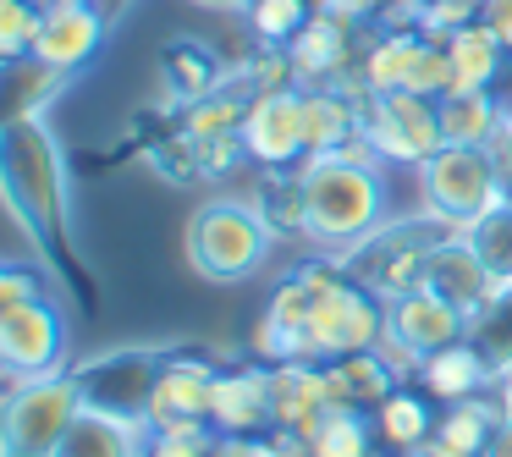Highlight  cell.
I'll return each mask as SVG.
<instances>
[{
	"label": "cell",
	"instance_id": "1",
	"mask_svg": "<svg viewBox=\"0 0 512 457\" xmlns=\"http://www.w3.org/2000/svg\"><path fill=\"white\" fill-rule=\"evenodd\" d=\"M0 199L50 259H67V166L45 116L0 122Z\"/></svg>",
	"mask_w": 512,
	"mask_h": 457
},
{
	"label": "cell",
	"instance_id": "2",
	"mask_svg": "<svg viewBox=\"0 0 512 457\" xmlns=\"http://www.w3.org/2000/svg\"><path fill=\"white\" fill-rule=\"evenodd\" d=\"M386 166H353L336 155L303 160V204H309V226L303 237L353 254L364 237L386 226Z\"/></svg>",
	"mask_w": 512,
	"mask_h": 457
},
{
	"label": "cell",
	"instance_id": "3",
	"mask_svg": "<svg viewBox=\"0 0 512 457\" xmlns=\"http://www.w3.org/2000/svg\"><path fill=\"white\" fill-rule=\"evenodd\" d=\"M419 199L435 226L446 232H468L485 210L507 199V177L479 144H441L419 166Z\"/></svg>",
	"mask_w": 512,
	"mask_h": 457
},
{
	"label": "cell",
	"instance_id": "4",
	"mask_svg": "<svg viewBox=\"0 0 512 457\" xmlns=\"http://www.w3.org/2000/svg\"><path fill=\"white\" fill-rule=\"evenodd\" d=\"M78 413H83V386L67 369L34 375V380H12V391L0 397V452L56 457V446L67 441Z\"/></svg>",
	"mask_w": 512,
	"mask_h": 457
},
{
	"label": "cell",
	"instance_id": "5",
	"mask_svg": "<svg viewBox=\"0 0 512 457\" xmlns=\"http://www.w3.org/2000/svg\"><path fill=\"white\" fill-rule=\"evenodd\" d=\"M270 226L254 204L215 199L188 226V259L204 281H248L270 254Z\"/></svg>",
	"mask_w": 512,
	"mask_h": 457
},
{
	"label": "cell",
	"instance_id": "6",
	"mask_svg": "<svg viewBox=\"0 0 512 457\" xmlns=\"http://www.w3.org/2000/svg\"><path fill=\"white\" fill-rule=\"evenodd\" d=\"M314 276V314H309V358L314 364H331L347 353H369L386 331V303L375 292H364L358 281L331 276L325 265H303Z\"/></svg>",
	"mask_w": 512,
	"mask_h": 457
},
{
	"label": "cell",
	"instance_id": "7",
	"mask_svg": "<svg viewBox=\"0 0 512 457\" xmlns=\"http://www.w3.org/2000/svg\"><path fill=\"white\" fill-rule=\"evenodd\" d=\"M358 133L375 144V155L386 166H424L441 138V100L413 89H391V94H364L358 105Z\"/></svg>",
	"mask_w": 512,
	"mask_h": 457
},
{
	"label": "cell",
	"instance_id": "8",
	"mask_svg": "<svg viewBox=\"0 0 512 457\" xmlns=\"http://www.w3.org/2000/svg\"><path fill=\"white\" fill-rule=\"evenodd\" d=\"M61 364H67V325L45 298H28L0 314V375L6 380L56 375Z\"/></svg>",
	"mask_w": 512,
	"mask_h": 457
},
{
	"label": "cell",
	"instance_id": "9",
	"mask_svg": "<svg viewBox=\"0 0 512 457\" xmlns=\"http://www.w3.org/2000/svg\"><path fill=\"white\" fill-rule=\"evenodd\" d=\"M243 149L265 171H287L309 155V133H303V94L298 89H265L248 100L243 111Z\"/></svg>",
	"mask_w": 512,
	"mask_h": 457
},
{
	"label": "cell",
	"instance_id": "10",
	"mask_svg": "<svg viewBox=\"0 0 512 457\" xmlns=\"http://www.w3.org/2000/svg\"><path fill=\"white\" fill-rule=\"evenodd\" d=\"M221 369L204 364V358H166L155 375V391H149L144 419L155 424V435L166 430H204L210 424V391Z\"/></svg>",
	"mask_w": 512,
	"mask_h": 457
},
{
	"label": "cell",
	"instance_id": "11",
	"mask_svg": "<svg viewBox=\"0 0 512 457\" xmlns=\"http://www.w3.org/2000/svg\"><path fill=\"white\" fill-rule=\"evenodd\" d=\"M270 402H276V430H292V435H314L342 408L336 402L331 364H314V358L270 364Z\"/></svg>",
	"mask_w": 512,
	"mask_h": 457
},
{
	"label": "cell",
	"instance_id": "12",
	"mask_svg": "<svg viewBox=\"0 0 512 457\" xmlns=\"http://www.w3.org/2000/svg\"><path fill=\"white\" fill-rule=\"evenodd\" d=\"M468 325L474 320H468L452 298H441L435 287H413V292H402V298L386 303V336H397V342L408 347V353H419V358L463 342Z\"/></svg>",
	"mask_w": 512,
	"mask_h": 457
},
{
	"label": "cell",
	"instance_id": "13",
	"mask_svg": "<svg viewBox=\"0 0 512 457\" xmlns=\"http://www.w3.org/2000/svg\"><path fill=\"white\" fill-rule=\"evenodd\" d=\"M424 287H435L441 298H452L457 309L468 314V320H479V314L501 309V287H496V276L485 270V259L474 254V243H468L463 232H446L441 243L430 248V265H424Z\"/></svg>",
	"mask_w": 512,
	"mask_h": 457
},
{
	"label": "cell",
	"instance_id": "14",
	"mask_svg": "<svg viewBox=\"0 0 512 457\" xmlns=\"http://www.w3.org/2000/svg\"><path fill=\"white\" fill-rule=\"evenodd\" d=\"M210 430L215 435H259L276 430V402H270V369L243 364L221 369L210 391Z\"/></svg>",
	"mask_w": 512,
	"mask_h": 457
},
{
	"label": "cell",
	"instance_id": "15",
	"mask_svg": "<svg viewBox=\"0 0 512 457\" xmlns=\"http://www.w3.org/2000/svg\"><path fill=\"white\" fill-rule=\"evenodd\" d=\"M149 446H155V424L144 413H116L83 402V413L72 419L56 457H149Z\"/></svg>",
	"mask_w": 512,
	"mask_h": 457
},
{
	"label": "cell",
	"instance_id": "16",
	"mask_svg": "<svg viewBox=\"0 0 512 457\" xmlns=\"http://www.w3.org/2000/svg\"><path fill=\"white\" fill-rule=\"evenodd\" d=\"M100 39H105V12L94 6V0H83V6L45 12V28H39L34 56L45 61V67H56V72H78V67L94 61Z\"/></svg>",
	"mask_w": 512,
	"mask_h": 457
},
{
	"label": "cell",
	"instance_id": "17",
	"mask_svg": "<svg viewBox=\"0 0 512 457\" xmlns=\"http://www.w3.org/2000/svg\"><path fill=\"white\" fill-rule=\"evenodd\" d=\"M419 386L430 391L435 402H468L490 386V364L474 342H452L441 353H430L419 364Z\"/></svg>",
	"mask_w": 512,
	"mask_h": 457
},
{
	"label": "cell",
	"instance_id": "18",
	"mask_svg": "<svg viewBox=\"0 0 512 457\" xmlns=\"http://www.w3.org/2000/svg\"><path fill=\"white\" fill-rule=\"evenodd\" d=\"M496 419L501 413L490 408V402H479V397L446 402V419H435V435L408 457H479L485 441H490V430H496Z\"/></svg>",
	"mask_w": 512,
	"mask_h": 457
},
{
	"label": "cell",
	"instance_id": "19",
	"mask_svg": "<svg viewBox=\"0 0 512 457\" xmlns=\"http://www.w3.org/2000/svg\"><path fill=\"white\" fill-rule=\"evenodd\" d=\"M287 61H292L298 78L325 83L331 72L347 67V23H342V17H331V12L309 17V23L287 39Z\"/></svg>",
	"mask_w": 512,
	"mask_h": 457
},
{
	"label": "cell",
	"instance_id": "20",
	"mask_svg": "<svg viewBox=\"0 0 512 457\" xmlns=\"http://www.w3.org/2000/svg\"><path fill=\"white\" fill-rule=\"evenodd\" d=\"M501 56H507V45H501L496 34H490L485 23H463L457 34H446V67H452V89H490V78H496Z\"/></svg>",
	"mask_w": 512,
	"mask_h": 457
},
{
	"label": "cell",
	"instance_id": "21",
	"mask_svg": "<svg viewBox=\"0 0 512 457\" xmlns=\"http://www.w3.org/2000/svg\"><path fill=\"white\" fill-rule=\"evenodd\" d=\"M67 72L45 67L39 56L23 61H0V122H23V116H39L50 105V94L61 89Z\"/></svg>",
	"mask_w": 512,
	"mask_h": 457
},
{
	"label": "cell",
	"instance_id": "22",
	"mask_svg": "<svg viewBox=\"0 0 512 457\" xmlns=\"http://www.w3.org/2000/svg\"><path fill=\"white\" fill-rule=\"evenodd\" d=\"M331 380H336V402H342V408H380V402L397 391L402 375L369 347V353L331 358Z\"/></svg>",
	"mask_w": 512,
	"mask_h": 457
},
{
	"label": "cell",
	"instance_id": "23",
	"mask_svg": "<svg viewBox=\"0 0 512 457\" xmlns=\"http://www.w3.org/2000/svg\"><path fill=\"white\" fill-rule=\"evenodd\" d=\"M303 133L309 155H336L358 133V105L336 89H303Z\"/></svg>",
	"mask_w": 512,
	"mask_h": 457
},
{
	"label": "cell",
	"instance_id": "24",
	"mask_svg": "<svg viewBox=\"0 0 512 457\" xmlns=\"http://www.w3.org/2000/svg\"><path fill=\"white\" fill-rule=\"evenodd\" d=\"M501 127V105L490 100V89H457L441 94V138L446 144H479L485 149Z\"/></svg>",
	"mask_w": 512,
	"mask_h": 457
},
{
	"label": "cell",
	"instance_id": "25",
	"mask_svg": "<svg viewBox=\"0 0 512 457\" xmlns=\"http://www.w3.org/2000/svg\"><path fill=\"white\" fill-rule=\"evenodd\" d=\"M430 34H386L369 45L364 56V94H391V89H408L413 67H419Z\"/></svg>",
	"mask_w": 512,
	"mask_h": 457
},
{
	"label": "cell",
	"instance_id": "26",
	"mask_svg": "<svg viewBox=\"0 0 512 457\" xmlns=\"http://www.w3.org/2000/svg\"><path fill=\"white\" fill-rule=\"evenodd\" d=\"M375 430H380V441L397 446V452H419V446L435 435V413H430V402H424L419 391L397 386L375 408Z\"/></svg>",
	"mask_w": 512,
	"mask_h": 457
},
{
	"label": "cell",
	"instance_id": "27",
	"mask_svg": "<svg viewBox=\"0 0 512 457\" xmlns=\"http://www.w3.org/2000/svg\"><path fill=\"white\" fill-rule=\"evenodd\" d=\"M259 215H265L270 232H303L309 226V204H303V166H287V171H270L259 182Z\"/></svg>",
	"mask_w": 512,
	"mask_h": 457
},
{
	"label": "cell",
	"instance_id": "28",
	"mask_svg": "<svg viewBox=\"0 0 512 457\" xmlns=\"http://www.w3.org/2000/svg\"><path fill=\"white\" fill-rule=\"evenodd\" d=\"M309 457H369V424L364 408H336L309 435Z\"/></svg>",
	"mask_w": 512,
	"mask_h": 457
},
{
	"label": "cell",
	"instance_id": "29",
	"mask_svg": "<svg viewBox=\"0 0 512 457\" xmlns=\"http://www.w3.org/2000/svg\"><path fill=\"white\" fill-rule=\"evenodd\" d=\"M166 72H171V89H177L188 105L221 89V67H215L199 45H171L166 50Z\"/></svg>",
	"mask_w": 512,
	"mask_h": 457
},
{
	"label": "cell",
	"instance_id": "30",
	"mask_svg": "<svg viewBox=\"0 0 512 457\" xmlns=\"http://www.w3.org/2000/svg\"><path fill=\"white\" fill-rule=\"evenodd\" d=\"M39 28H45V12H39L34 0H0V61L34 56Z\"/></svg>",
	"mask_w": 512,
	"mask_h": 457
},
{
	"label": "cell",
	"instance_id": "31",
	"mask_svg": "<svg viewBox=\"0 0 512 457\" xmlns=\"http://www.w3.org/2000/svg\"><path fill=\"white\" fill-rule=\"evenodd\" d=\"M243 111H248V100H237V94L215 89V94H204V100L188 105V122H182V133H188V138L237 133V127H243Z\"/></svg>",
	"mask_w": 512,
	"mask_h": 457
},
{
	"label": "cell",
	"instance_id": "32",
	"mask_svg": "<svg viewBox=\"0 0 512 457\" xmlns=\"http://www.w3.org/2000/svg\"><path fill=\"white\" fill-rule=\"evenodd\" d=\"M248 23L259 28V39L287 45V39L309 23V0H248Z\"/></svg>",
	"mask_w": 512,
	"mask_h": 457
},
{
	"label": "cell",
	"instance_id": "33",
	"mask_svg": "<svg viewBox=\"0 0 512 457\" xmlns=\"http://www.w3.org/2000/svg\"><path fill=\"white\" fill-rule=\"evenodd\" d=\"M188 144H193V177H226V171L248 155V149H243V127H237V133L188 138Z\"/></svg>",
	"mask_w": 512,
	"mask_h": 457
},
{
	"label": "cell",
	"instance_id": "34",
	"mask_svg": "<svg viewBox=\"0 0 512 457\" xmlns=\"http://www.w3.org/2000/svg\"><path fill=\"white\" fill-rule=\"evenodd\" d=\"M215 441L221 435L204 424V430H166L155 435V446H149V457H215Z\"/></svg>",
	"mask_w": 512,
	"mask_h": 457
},
{
	"label": "cell",
	"instance_id": "35",
	"mask_svg": "<svg viewBox=\"0 0 512 457\" xmlns=\"http://www.w3.org/2000/svg\"><path fill=\"white\" fill-rule=\"evenodd\" d=\"M28 298H39V276H28V270H17V265H0V314L28 303Z\"/></svg>",
	"mask_w": 512,
	"mask_h": 457
},
{
	"label": "cell",
	"instance_id": "36",
	"mask_svg": "<svg viewBox=\"0 0 512 457\" xmlns=\"http://www.w3.org/2000/svg\"><path fill=\"white\" fill-rule=\"evenodd\" d=\"M479 23H485L490 34H496L501 45L512 50V0H485V12H479Z\"/></svg>",
	"mask_w": 512,
	"mask_h": 457
},
{
	"label": "cell",
	"instance_id": "37",
	"mask_svg": "<svg viewBox=\"0 0 512 457\" xmlns=\"http://www.w3.org/2000/svg\"><path fill=\"white\" fill-rule=\"evenodd\" d=\"M490 160L501 166V177L512 182V111H501V127H496V138H490Z\"/></svg>",
	"mask_w": 512,
	"mask_h": 457
},
{
	"label": "cell",
	"instance_id": "38",
	"mask_svg": "<svg viewBox=\"0 0 512 457\" xmlns=\"http://www.w3.org/2000/svg\"><path fill=\"white\" fill-rule=\"evenodd\" d=\"M479 457H512V413H501L496 419V430H490V441H485V452Z\"/></svg>",
	"mask_w": 512,
	"mask_h": 457
},
{
	"label": "cell",
	"instance_id": "39",
	"mask_svg": "<svg viewBox=\"0 0 512 457\" xmlns=\"http://www.w3.org/2000/svg\"><path fill=\"white\" fill-rule=\"evenodd\" d=\"M193 6H210V12H237V6H248V0H193Z\"/></svg>",
	"mask_w": 512,
	"mask_h": 457
},
{
	"label": "cell",
	"instance_id": "40",
	"mask_svg": "<svg viewBox=\"0 0 512 457\" xmlns=\"http://www.w3.org/2000/svg\"><path fill=\"white\" fill-rule=\"evenodd\" d=\"M39 12H61V6H83V0H34Z\"/></svg>",
	"mask_w": 512,
	"mask_h": 457
},
{
	"label": "cell",
	"instance_id": "41",
	"mask_svg": "<svg viewBox=\"0 0 512 457\" xmlns=\"http://www.w3.org/2000/svg\"><path fill=\"white\" fill-rule=\"evenodd\" d=\"M0 457H12V452H0Z\"/></svg>",
	"mask_w": 512,
	"mask_h": 457
},
{
	"label": "cell",
	"instance_id": "42",
	"mask_svg": "<svg viewBox=\"0 0 512 457\" xmlns=\"http://www.w3.org/2000/svg\"><path fill=\"white\" fill-rule=\"evenodd\" d=\"M0 380H6V375H0Z\"/></svg>",
	"mask_w": 512,
	"mask_h": 457
}]
</instances>
